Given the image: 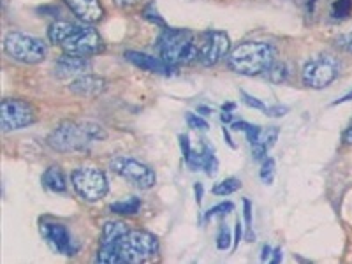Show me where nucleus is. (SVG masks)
Listing matches in <instances>:
<instances>
[{
    "label": "nucleus",
    "instance_id": "nucleus-26",
    "mask_svg": "<svg viewBox=\"0 0 352 264\" xmlns=\"http://www.w3.org/2000/svg\"><path fill=\"white\" fill-rule=\"evenodd\" d=\"M232 210H234V204L232 203H220L217 204V206H213L212 210H208L206 212V215H204V220H212V219H217V217H226L228 213H231Z\"/></svg>",
    "mask_w": 352,
    "mask_h": 264
},
{
    "label": "nucleus",
    "instance_id": "nucleus-18",
    "mask_svg": "<svg viewBox=\"0 0 352 264\" xmlns=\"http://www.w3.org/2000/svg\"><path fill=\"white\" fill-rule=\"evenodd\" d=\"M43 185L55 194H62L67 190V180L58 166H50L43 175Z\"/></svg>",
    "mask_w": 352,
    "mask_h": 264
},
{
    "label": "nucleus",
    "instance_id": "nucleus-14",
    "mask_svg": "<svg viewBox=\"0 0 352 264\" xmlns=\"http://www.w3.org/2000/svg\"><path fill=\"white\" fill-rule=\"evenodd\" d=\"M125 58L131 62L132 65H136L140 67L141 71L152 72V74H160V76H171L175 67H171L169 64H166L160 56H152L146 55V53L141 52H134V50H129L125 52Z\"/></svg>",
    "mask_w": 352,
    "mask_h": 264
},
{
    "label": "nucleus",
    "instance_id": "nucleus-3",
    "mask_svg": "<svg viewBox=\"0 0 352 264\" xmlns=\"http://www.w3.org/2000/svg\"><path fill=\"white\" fill-rule=\"evenodd\" d=\"M108 132L92 120H65L56 125L48 136V146L55 152H83L94 143L104 141Z\"/></svg>",
    "mask_w": 352,
    "mask_h": 264
},
{
    "label": "nucleus",
    "instance_id": "nucleus-17",
    "mask_svg": "<svg viewBox=\"0 0 352 264\" xmlns=\"http://www.w3.org/2000/svg\"><path fill=\"white\" fill-rule=\"evenodd\" d=\"M278 127H268V129H263L256 141L250 144V148H252V157L254 160H263L266 159L270 150L275 146L276 140H278Z\"/></svg>",
    "mask_w": 352,
    "mask_h": 264
},
{
    "label": "nucleus",
    "instance_id": "nucleus-34",
    "mask_svg": "<svg viewBox=\"0 0 352 264\" xmlns=\"http://www.w3.org/2000/svg\"><path fill=\"white\" fill-rule=\"evenodd\" d=\"M272 254H273V248L270 247V245H264L263 254H261V261H263V263L270 261V259H272Z\"/></svg>",
    "mask_w": 352,
    "mask_h": 264
},
{
    "label": "nucleus",
    "instance_id": "nucleus-19",
    "mask_svg": "<svg viewBox=\"0 0 352 264\" xmlns=\"http://www.w3.org/2000/svg\"><path fill=\"white\" fill-rule=\"evenodd\" d=\"M141 208V199H138V197H129V199L125 201H116V203H113L111 206H109V210H111L113 213H116V215H136L138 212H140Z\"/></svg>",
    "mask_w": 352,
    "mask_h": 264
},
{
    "label": "nucleus",
    "instance_id": "nucleus-24",
    "mask_svg": "<svg viewBox=\"0 0 352 264\" xmlns=\"http://www.w3.org/2000/svg\"><path fill=\"white\" fill-rule=\"evenodd\" d=\"M352 11V0H336L331 6V16L335 20H344L351 14Z\"/></svg>",
    "mask_w": 352,
    "mask_h": 264
},
{
    "label": "nucleus",
    "instance_id": "nucleus-25",
    "mask_svg": "<svg viewBox=\"0 0 352 264\" xmlns=\"http://www.w3.org/2000/svg\"><path fill=\"white\" fill-rule=\"evenodd\" d=\"M275 173H276V166H275V160L272 157L268 159H264L263 166H261V180L264 182L266 185H272L273 180H275Z\"/></svg>",
    "mask_w": 352,
    "mask_h": 264
},
{
    "label": "nucleus",
    "instance_id": "nucleus-4",
    "mask_svg": "<svg viewBox=\"0 0 352 264\" xmlns=\"http://www.w3.org/2000/svg\"><path fill=\"white\" fill-rule=\"evenodd\" d=\"M276 60V50L273 44L264 41H247L238 44L228 55V65L231 71L243 76H259L268 71Z\"/></svg>",
    "mask_w": 352,
    "mask_h": 264
},
{
    "label": "nucleus",
    "instance_id": "nucleus-7",
    "mask_svg": "<svg viewBox=\"0 0 352 264\" xmlns=\"http://www.w3.org/2000/svg\"><path fill=\"white\" fill-rule=\"evenodd\" d=\"M109 169L115 175L120 176V178L127 180L131 185L141 188V190H148V188L155 187L157 184L155 171L150 166L144 164V162L132 159V157H115L109 162Z\"/></svg>",
    "mask_w": 352,
    "mask_h": 264
},
{
    "label": "nucleus",
    "instance_id": "nucleus-22",
    "mask_svg": "<svg viewBox=\"0 0 352 264\" xmlns=\"http://www.w3.org/2000/svg\"><path fill=\"white\" fill-rule=\"evenodd\" d=\"M201 152H203V171L208 176H215L219 171V160H217L215 153L208 144H203Z\"/></svg>",
    "mask_w": 352,
    "mask_h": 264
},
{
    "label": "nucleus",
    "instance_id": "nucleus-38",
    "mask_svg": "<svg viewBox=\"0 0 352 264\" xmlns=\"http://www.w3.org/2000/svg\"><path fill=\"white\" fill-rule=\"evenodd\" d=\"M241 232H243V229H241V222H240V219H238L236 220V240H234V245H236V247H238V243H240Z\"/></svg>",
    "mask_w": 352,
    "mask_h": 264
},
{
    "label": "nucleus",
    "instance_id": "nucleus-31",
    "mask_svg": "<svg viewBox=\"0 0 352 264\" xmlns=\"http://www.w3.org/2000/svg\"><path fill=\"white\" fill-rule=\"evenodd\" d=\"M243 215H245V222H247V234L248 238H252V204L250 201L245 199L243 201Z\"/></svg>",
    "mask_w": 352,
    "mask_h": 264
},
{
    "label": "nucleus",
    "instance_id": "nucleus-11",
    "mask_svg": "<svg viewBox=\"0 0 352 264\" xmlns=\"http://www.w3.org/2000/svg\"><path fill=\"white\" fill-rule=\"evenodd\" d=\"M197 46H199L197 62L204 67H212V65H217L219 62L228 58L229 52H231V39L222 30H208V32L203 34L201 43H197Z\"/></svg>",
    "mask_w": 352,
    "mask_h": 264
},
{
    "label": "nucleus",
    "instance_id": "nucleus-12",
    "mask_svg": "<svg viewBox=\"0 0 352 264\" xmlns=\"http://www.w3.org/2000/svg\"><path fill=\"white\" fill-rule=\"evenodd\" d=\"M41 236L44 238V241L48 243V247L52 248L55 254H60V256H76L78 245L72 240L71 232L67 231L64 224H58V222H41Z\"/></svg>",
    "mask_w": 352,
    "mask_h": 264
},
{
    "label": "nucleus",
    "instance_id": "nucleus-40",
    "mask_svg": "<svg viewBox=\"0 0 352 264\" xmlns=\"http://www.w3.org/2000/svg\"><path fill=\"white\" fill-rule=\"evenodd\" d=\"M197 111H203V115H210V113H212V109L204 108V106H199V108H197Z\"/></svg>",
    "mask_w": 352,
    "mask_h": 264
},
{
    "label": "nucleus",
    "instance_id": "nucleus-37",
    "mask_svg": "<svg viewBox=\"0 0 352 264\" xmlns=\"http://www.w3.org/2000/svg\"><path fill=\"white\" fill-rule=\"evenodd\" d=\"M194 192H196L197 204H201V201H203V185H201V184L194 185Z\"/></svg>",
    "mask_w": 352,
    "mask_h": 264
},
{
    "label": "nucleus",
    "instance_id": "nucleus-30",
    "mask_svg": "<svg viewBox=\"0 0 352 264\" xmlns=\"http://www.w3.org/2000/svg\"><path fill=\"white\" fill-rule=\"evenodd\" d=\"M335 44L340 50H344V52L352 53V30H349V32H345V34H342V36L336 37Z\"/></svg>",
    "mask_w": 352,
    "mask_h": 264
},
{
    "label": "nucleus",
    "instance_id": "nucleus-33",
    "mask_svg": "<svg viewBox=\"0 0 352 264\" xmlns=\"http://www.w3.org/2000/svg\"><path fill=\"white\" fill-rule=\"evenodd\" d=\"M264 111H266L268 116H284L287 115L289 108L287 106H272V108H266Z\"/></svg>",
    "mask_w": 352,
    "mask_h": 264
},
{
    "label": "nucleus",
    "instance_id": "nucleus-21",
    "mask_svg": "<svg viewBox=\"0 0 352 264\" xmlns=\"http://www.w3.org/2000/svg\"><path fill=\"white\" fill-rule=\"evenodd\" d=\"M240 188L241 182L238 180V178H226V180L219 182V184L212 188V192L215 194V196H231V194H234L236 190H240Z\"/></svg>",
    "mask_w": 352,
    "mask_h": 264
},
{
    "label": "nucleus",
    "instance_id": "nucleus-29",
    "mask_svg": "<svg viewBox=\"0 0 352 264\" xmlns=\"http://www.w3.org/2000/svg\"><path fill=\"white\" fill-rule=\"evenodd\" d=\"M185 118H187V124L190 129H197V131H206L208 129V122L201 118V116H197L196 113H188Z\"/></svg>",
    "mask_w": 352,
    "mask_h": 264
},
{
    "label": "nucleus",
    "instance_id": "nucleus-13",
    "mask_svg": "<svg viewBox=\"0 0 352 264\" xmlns=\"http://www.w3.org/2000/svg\"><path fill=\"white\" fill-rule=\"evenodd\" d=\"M92 71V62L90 58H85V56H74L67 55V53H62L58 56V60L55 62V74L62 80H76V78L88 74Z\"/></svg>",
    "mask_w": 352,
    "mask_h": 264
},
{
    "label": "nucleus",
    "instance_id": "nucleus-36",
    "mask_svg": "<svg viewBox=\"0 0 352 264\" xmlns=\"http://www.w3.org/2000/svg\"><path fill=\"white\" fill-rule=\"evenodd\" d=\"M282 261V250L280 248H273V254H272V259L270 263H280Z\"/></svg>",
    "mask_w": 352,
    "mask_h": 264
},
{
    "label": "nucleus",
    "instance_id": "nucleus-23",
    "mask_svg": "<svg viewBox=\"0 0 352 264\" xmlns=\"http://www.w3.org/2000/svg\"><path fill=\"white\" fill-rule=\"evenodd\" d=\"M231 129H232V131L245 132V134H247L248 143H250V144H252L254 141H256L257 138H259L261 131H263V127H259V125H252V124H248V122H243V120L232 122Z\"/></svg>",
    "mask_w": 352,
    "mask_h": 264
},
{
    "label": "nucleus",
    "instance_id": "nucleus-28",
    "mask_svg": "<svg viewBox=\"0 0 352 264\" xmlns=\"http://www.w3.org/2000/svg\"><path fill=\"white\" fill-rule=\"evenodd\" d=\"M231 240L232 238L229 229L222 226L219 231V236H217V248H219V250H228V248L231 247Z\"/></svg>",
    "mask_w": 352,
    "mask_h": 264
},
{
    "label": "nucleus",
    "instance_id": "nucleus-6",
    "mask_svg": "<svg viewBox=\"0 0 352 264\" xmlns=\"http://www.w3.org/2000/svg\"><path fill=\"white\" fill-rule=\"evenodd\" d=\"M4 52L12 60L28 65L41 64L48 55V48L43 39L25 32H14V30L4 37Z\"/></svg>",
    "mask_w": 352,
    "mask_h": 264
},
{
    "label": "nucleus",
    "instance_id": "nucleus-5",
    "mask_svg": "<svg viewBox=\"0 0 352 264\" xmlns=\"http://www.w3.org/2000/svg\"><path fill=\"white\" fill-rule=\"evenodd\" d=\"M157 46L160 58L175 69L194 64L199 58L196 36L187 28H164Z\"/></svg>",
    "mask_w": 352,
    "mask_h": 264
},
{
    "label": "nucleus",
    "instance_id": "nucleus-20",
    "mask_svg": "<svg viewBox=\"0 0 352 264\" xmlns=\"http://www.w3.org/2000/svg\"><path fill=\"white\" fill-rule=\"evenodd\" d=\"M264 78L275 85L284 83V81H287V78H289L287 64H285V62L275 60L272 65H270L268 71L264 72Z\"/></svg>",
    "mask_w": 352,
    "mask_h": 264
},
{
    "label": "nucleus",
    "instance_id": "nucleus-32",
    "mask_svg": "<svg viewBox=\"0 0 352 264\" xmlns=\"http://www.w3.org/2000/svg\"><path fill=\"white\" fill-rule=\"evenodd\" d=\"M241 97H243V102L247 106H250V108H254V109H261V111H264V104L263 102H261L259 99H256V97H252V96H248L247 92H241Z\"/></svg>",
    "mask_w": 352,
    "mask_h": 264
},
{
    "label": "nucleus",
    "instance_id": "nucleus-9",
    "mask_svg": "<svg viewBox=\"0 0 352 264\" xmlns=\"http://www.w3.org/2000/svg\"><path fill=\"white\" fill-rule=\"evenodd\" d=\"M37 122V109L32 102L23 99H4L0 104V125L2 131H20Z\"/></svg>",
    "mask_w": 352,
    "mask_h": 264
},
{
    "label": "nucleus",
    "instance_id": "nucleus-2",
    "mask_svg": "<svg viewBox=\"0 0 352 264\" xmlns=\"http://www.w3.org/2000/svg\"><path fill=\"white\" fill-rule=\"evenodd\" d=\"M48 39L67 55L85 56L90 58L94 55L104 52V41L96 28L71 21H53L48 28Z\"/></svg>",
    "mask_w": 352,
    "mask_h": 264
},
{
    "label": "nucleus",
    "instance_id": "nucleus-39",
    "mask_svg": "<svg viewBox=\"0 0 352 264\" xmlns=\"http://www.w3.org/2000/svg\"><path fill=\"white\" fill-rule=\"evenodd\" d=\"M220 120L224 122V124H232V115L229 111H224L220 115Z\"/></svg>",
    "mask_w": 352,
    "mask_h": 264
},
{
    "label": "nucleus",
    "instance_id": "nucleus-1",
    "mask_svg": "<svg viewBox=\"0 0 352 264\" xmlns=\"http://www.w3.org/2000/svg\"><path fill=\"white\" fill-rule=\"evenodd\" d=\"M159 256V240L143 229H131L122 220L106 222L96 261L100 264H136Z\"/></svg>",
    "mask_w": 352,
    "mask_h": 264
},
{
    "label": "nucleus",
    "instance_id": "nucleus-15",
    "mask_svg": "<svg viewBox=\"0 0 352 264\" xmlns=\"http://www.w3.org/2000/svg\"><path fill=\"white\" fill-rule=\"evenodd\" d=\"M72 14L87 25L99 23L104 18V8L99 0H64Z\"/></svg>",
    "mask_w": 352,
    "mask_h": 264
},
{
    "label": "nucleus",
    "instance_id": "nucleus-27",
    "mask_svg": "<svg viewBox=\"0 0 352 264\" xmlns=\"http://www.w3.org/2000/svg\"><path fill=\"white\" fill-rule=\"evenodd\" d=\"M113 2L122 11H138V9L146 8L150 0H113Z\"/></svg>",
    "mask_w": 352,
    "mask_h": 264
},
{
    "label": "nucleus",
    "instance_id": "nucleus-8",
    "mask_svg": "<svg viewBox=\"0 0 352 264\" xmlns=\"http://www.w3.org/2000/svg\"><path fill=\"white\" fill-rule=\"evenodd\" d=\"M72 188L87 203H97L108 194V178L97 168H78L71 175Z\"/></svg>",
    "mask_w": 352,
    "mask_h": 264
},
{
    "label": "nucleus",
    "instance_id": "nucleus-10",
    "mask_svg": "<svg viewBox=\"0 0 352 264\" xmlns=\"http://www.w3.org/2000/svg\"><path fill=\"white\" fill-rule=\"evenodd\" d=\"M340 72V64L329 55H317L305 64L301 71V80L308 88H326L336 80Z\"/></svg>",
    "mask_w": 352,
    "mask_h": 264
},
{
    "label": "nucleus",
    "instance_id": "nucleus-16",
    "mask_svg": "<svg viewBox=\"0 0 352 264\" xmlns=\"http://www.w3.org/2000/svg\"><path fill=\"white\" fill-rule=\"evenodd\" d=\"M108 88V81L102 76H96V74H83V76L72 80L71 85H69V90H71L74 96L78 97H99L100 94L106 92Z\"/></svg>",
    "mask_w": 352,
    "mask_h": 264
},
{
    "label": "nucleus",
    "instance_id": "nucleus-35",
    "mask_svg": "<svg viewBox=\"0 0 352 264\" xmlns=\"http://www.w3.org/2000/svg\"><path fill=\"white\" fill-rule=\"evenodd\" d=\"M344 143L345 144H352V120H351V124H349V127L345 129V132H344Z\"/></svg>",
    "mask_w": 352,
    "mask_h": 264
}]
</instances>
